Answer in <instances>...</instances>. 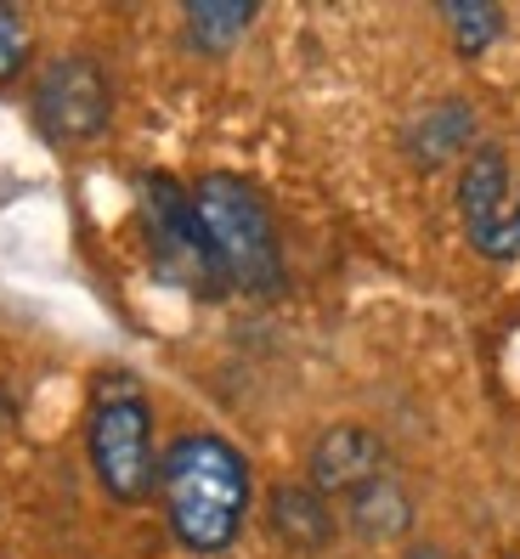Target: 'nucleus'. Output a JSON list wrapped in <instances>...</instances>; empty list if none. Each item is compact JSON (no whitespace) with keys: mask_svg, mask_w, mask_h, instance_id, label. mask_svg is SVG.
I'll return each mask as SVG.
<instances>
[{"mask_svg":"<svg viewBox=\"0 0 520 559\" xmlns=\"http://www.w3.org/2000/svg\"><path fill=\"white\" fill-rule=\"evenodd\" d=\"M158 503H165L170 537L187 554H226L255 503L244 452L210 430L176 436L158 457Z\"/></svg>","mask_w":520,"mask_h":559,"instance_id":"1","label":"nucleus"},{"mask_svg":"<svg viewBox=\"0 0 520 559\" xmlns=\"http://www.w3.org/2000/svg\"><path fill=\"white\" fill-rule=\"evenodd\" d=\"M192 210H199L204 243L215 254V272L226 288L244 294H272L283 283V243H277V221L272 204L260 199V187L244 176H204L192 187Z\"/></svg>","mask_w":520,"mask_h":559,"instance_id":"2","label":"nucleus"},{"mask_svg":"<svg viewBox=\"0 0 520 559\" xmlns=\"http://www.w3.org/2000/svg\"><path fill=\"white\" fill-rule=\"evenodd\" d=\"M85 457L96 486L114 503H147L158 491V441H153V407L137 379L108 373L91 390V418H85Z\"/></svg>","mask_w":520,"mask_h":559,"instance_id":"3","label":"nucleus"},{"mask_svg":"<svg viewBox=\"0 0 520 559\" xmlns=\"http://www.w3.org/2000/svg\"><path fill=\"white\" fill-rule=\"evenodd\" d=\"M142 238L147 254L165 283L192 288V294H221V272H215V254L204 243V226L199 210H192V192H181L170 176H147L142 181Z\"/></svg>","mask_w":520,"mask_h":559,"instance_id":"4","label":"nucleus"},{"mask_svg":"<svg viewBox=\"0 0 520 559\" xmlns=\"http://www.w3.org/2000/svg\"><path fill=\"white\" fill-rule=\"evenodd\" d=\"M114 119V85L108 69L96 57H57L35 80V124L40 136L57 147H85L96 136H108Z\"/></svg>","mask_w":520,"mask_h":559,"instance_id":"5","label":"nucleus"},{"mask_svg":"<svg viewBox=\"0 0 520 559\" xmlns=\"http://www.w3.org/2000/svg\"><path fill=\"white\" fill-rule=\"evenodd\" d=\"M459 215L464 233L486 260H520V176L509 153L481 147L459 176Z\"/></svg>","mask_w":520,"mask_h":559,"instance_id":"6","label":"nucleus"},{"mask_svg":"<svg viewBox=\"0 0 520 559\" xmlns=\"http://www.w3.org/2000/svg\"><path fill=\"white\" fill-rule=\"evenodd\" d=\"M379 475H390V452H385V441L374 430H363V424H334V430L317 436V447H311V486L334 509L351 498V491L374 486Z\"/></svg>","mask_w":520,"mask_h":559,"instance_id":"7","label":"nucleus"},{"mask_svg":"<svg viewBox=\"0 0 520 559\" xmlns=\"http://www.w3.org/2000/svg\"><path fill=\"white\" fill-rule=\"evenodd\" d=\"M334 514L345 520V532L363 537V543H397V537H407V525H413V503H407L397 469L379 475V480L363 486V491H351Z\"/></svg>","mask_w":520,"mask_h":559,"instance_id":"8","label":"nucleus"},{"mask_svg":"<svg viewBox=\"0 0 520 559\" xmlns=\"http://www.w3.org/2000/svg\"><path fill=\"white\" fill-rule=\"evenodd\" d=\"M272 532H277L288 548L317 554V548L334 543L340 514H334V503L322 498L311 480H306V486H277V491H272Z\"/></svg>","mask_w":520,"mask_h":559,"instance_id":"9","label":"nucleus"},{"mask_svg":"<svg viewBox=\"0 0 520 559\" xmlns=\"http://www.w3.org/2000/svg\"><path fill=\"white\" fill-rule=\"evenodd\" d=\"M260 12L249 7V0H192V7H181V35L192 51H204V57H226L244 35H249V23Z\"/></svg>","mask_w":520,"mask_h":559,"instance_id":"10","label":"nucleus"},{"mask_svg":"<svg viewBox=\"0 0 520 559\" xmlns=\"http://www.w3.org/2000/svg\"><path fill=\"white\" fill-rule=\"evenodd\" d=\"M470 136H475V114L464 103H436L407 124V153L425 164V170H436V164H447L459 147H470Z\"/></svg>","mask_w":520,"mask_h":559,"instance_id":"11","label":"nucleus"},{"mask_svg":"<svg viewBox=\"0 0 520 559\" xmlns=\"http://www.w3.org/2000/svg\"><path fill=\"white\" fill-rule=\"evenodd\" d=\"M441 23L459 57H481L493 40H504V7H486V0H452V7H441Z\"/></svg>","mask_w":520,"mask_h":559,"instance_id":"12","label":"nucleus"},{"mask_svg":"<svg viewBox=\"0 0 520 559\" xmlns=\"http://www.w3.org/2000/svg\"><path fill=\"white\" fill-rule=\"evenodd\" d=\"M28 57H35V35H28V17L17 7H7L0 0V85H12L23 69H28Z\"/></svg>","mask_w":520,"mask_h":559,"instance_id":"13","label":"nucleus"},{"mask_svg":"<svg viewBox=\"0 0 520 559\" xmlns=\"http://www.w3.org/2000/svg\"><path fill=\"white\" fill-rule=\"evenodd\" d=\"M407 559H452V554L436 548V543H418V548H407Z\"/></svg>","mask_w":520,"mask_h":559,"instance_id":"14","label":"nucleus"}]
</instances>
